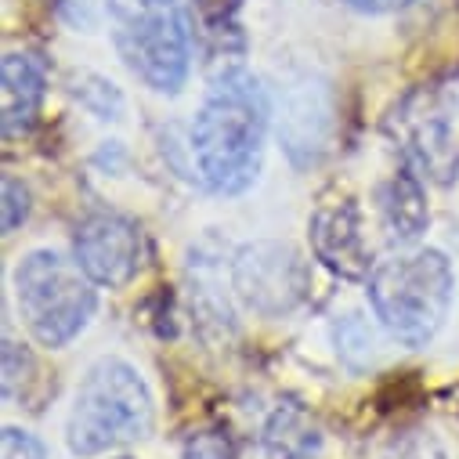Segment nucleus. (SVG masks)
I'll return each instance as SVG.
<instances>
[{
    "mask_svg": "<svg viewBox=\"0 0 459 459\" xmlns=\"http://www.w3.org/2000/svg\"><path fill=\"white\" fill-rule=\"evenodd\" d=\"M76 98L83 108H91L98 120H120V112H124V98L120 91L112 87L108 80L101 76H80L76 80Z\"/></svg>",
    "mask_w": 459,
    "mask_h": 459,
    "instance_id": "obj_14",
    "label": "nucleus"
},
{
    "mask_svg": "<svg viewBox=\"0 0 459 459\" xmlns=\"http://www.w3.org/2000/svg\"><path fill=\"white\" fill-rule=\"evenodd\" d=\"M380 213H384V224L387 232L398 239V243H412L427 232L430 224V213H427V199H423V188L420 181L402 170L394 174L384 188H380Z\"/></svg>",
    "mask_w": 459,
    "mask_h": 459,
    "instance_id": "obj_11",
    "label": "nucleus"
},
{
    "mask_svg": "<svg viewBox=\"0 0 459 459\" xmlns=\"http://www.w3.org/2000/svg\"><path fill=\"white\" fill-rule=\"evenodd\" d=\"M4 83V138H19L33 127L48 94V65L30 51H8L0 65Z\"/></svg>",
    "mask_w": 459,
    "mask_h": 459,
    "instance_id": "obj_10",
    "label": "nucleus"
},
{
    "mask_svg": "<svg viewBox=\"0 0 459 459\" xmlns=\"http://www.w3.org/2000/svg\"><path fill=\"white\" fill-rule=\"evenodd\" d=\"M120 459H127V455H120Z\"/></svg>",
    "mask_w": 459,
    "mask_h": 459,
    "instance_id": "obj_20",
    "label": "nucleus"
},
{
    "mask_svg": "<svg viewBox=\"0 0 459 459\" xmlns=\"http://www.w3.org/2000/svg\"><path fill=\"white\" fill-rule=\"evenodd\" d=\"M30 217V192L22 181L4 178V236H12L15 228H22V221Z\"/></svg>",
    "mask_w": 459,
    "mask_h": 459,
    "instance_id": "obj_17",
    "label": "nucleus"
},
{
    "mask_svg": "<svg viewBox=\"0 0 459 459\" xmlns=\"http://www.w3.org/2000/svg\"><path fill=\"white\" fill-rule=\"evenodd\" d=\"M152 430V394L142 373L124 359H101L80 380L69 409L65 441L73 455H101L142 441Z\"/></svg>",
    "mask_w": 459,
    "mask_h": 459,
    "instance_id": "obj_3",
    "label": "nucleus"
},
{
    "mask_svg": "<svg viewBox=\"0 0 459 459\" xmlns=\"http://www.w3.org/2000/svg\"><path fill=\"white\" fill-rule=\"evenodd\" d=\"M268 120V91L250 69L228 65L210 80L192 120V160L210 192L239 195L257 181Z\"/></svg>",
    "mask_w": 459,
    "mask_h": 459,
    "instance_id": "obj_1",
    "label": "nucleus"
},
{
    "mask_svg": "<svg viewBox=\"0 0 459 459\" xmlns=\"http://www.w3.org/2000/svg\"><path fill=\"white\" fill-rule=\"evenodd\" d=\"M73 254L94 286L120 290L142 268V232L120 213H91L76 228Z\"/></svg>",
    "mask_w": 459,
    "mask_h": 459,
    "instance_id": "obj_7",
    "label": "nucleus"
},
{
    "mask_svg": "<svg viewBox=\"0 0 459 459\" xmlns=\"http://www.w3.org/2000/svg\"><path fill=\"white\" fill-rule=\"evenodd\" d=\"M455 297V275L441 250H405L373 264L369 307L391 340L423 348L437 336Z\"/></svg>",
    "mask_w": 459,
    "mask_h": 459,
    "instance_id": "obj_2",
    "label": "nucleus"
},
{
    "mask_svg": "<svg viewBox=\"0 0 459 459\" xmlns=\"http://www.w3.org/2000/svg\"><path fill=\"white\" fill-rule=\"evenodd\" d=\"M307 264L286 243H250L232 261V286L239 300L268 318L290 315L307 297Z\"/></svg>",
    "mask_w": 459,
    "mask_h": 459,
    "instance_id": "obj_6",
    "label": "nucleus"
},
{
    "mask_svg": "<svg viewBox=\"0 0 459 459\" xmlns=\"http://www.w3.org/2000/svg\"><path fill=\"white\" fill-rule=\"evenodd\" d=\"M108 33L124 65L156 94H178L192 69L181 0H105Z\"/></svg>",
    "mask_w": 459,
    "mask_h": 459,
    "instance_id": "obj_4",
    "label": "nucleus"
},
{
    "mask_svg": "<svg viewBox=\"0 0 459 459\" xmlns=\"http://www.w3.org/2000/svg\"><path fill=\"white\" fill-rule=\"evenodd\" d=\"M185 459H224V445L217 441V437H195L192 445H188V452H185Z\"/></svg>",
    "mask_w": 459,
    "mask_h": 459,
    "instance_id": "obj_19",
    "label": "nucleus"
},
{
    "mask_svg": "<svg viewBox=\"0 0 459 459\" xmlns=\"http://www.w3.org/2000/svg\"><path fill=\"white\" fill-rule=\"evenodd\" d=\"M272 459H315L322 448V434L311 416L297 405H279L261 434Z\"/></svg>",
    "mask_w": 459,
    "mask_h": 459,
    "instance_id": "obj_12",
    "label": "nucleus"
},
{
    "mask_svg": "<svg viewBox=\"0 0 459 459\" xmlns=\"http://www.w3.org/2000/svg\"><path fill=\"white\" fill-rule=\"evenodd\" d=\"M394 138L402 142V152L412 167H420L434 181H452L455 174V142H452V120L448 108L434 94L409 98L391 120Z\"/></svg>",
    "mask_w": 459,
    "mask_h": 459,
    "instance_id": "obj_8",
    "label": "nucleus"
},
{
    "mask_svg": "<svg viewBox=\"0 0 459 459\" xmlns=\"http://www.w3.org/2000/svg\"><path fill=\"white\" fill-rule=\"evenodd\" d=\"M37 362L15 340H4V398H26V384L33 380Z\"/></svg>",
    "mask_w": 459,
    "mask_h": 459,
    "instance_id": "obj_15",
    "label": "nucleus"
},
{
    "mask_svg": "<svg viewBox=\"0 0 459 459\" xmlns=\"http://www.w3.org/2000/svg\"><path fill=\"white\" fill-rule=\"evenodd\" d=\"M311 247L340 279H369V247L355 203H325L311 217Z\"/></svg>",
    "mask_w": 459,
    "mask_h": 459,
    "instance_id": "obj_9",
    "label": "nucleus"
},
{
    "mask_svg": "<svg viewBox=\"0 0 459 459\" xmlns=\"http://www.w3.org/2000/svg\"><path fill=\"white\" fill-rule=\"evenodd\" d=\"M343 4L355 8V12H362V15H387V12L409 8L412 0H343Z\"/></svg>",
    "mask_w": 459,
    "mask_h": 459,
    "instance_id": "obj_18",
    "label": "nucleus"
},
{
    "mask_svg": "<svg viewBox=\"0 0 459 459\" xmlns=\"http://www.w3.org/2000/svg\"><path fill=\"white\" fill-rule=\"evenodd\" d=\"M333 343H336V355L351 369H362L377 355V333L366 322V315H359V311L333 322Z\"/></svg>",
    "mask_w": 459,
    "mask_h": 459,
    "instance_id": "obj_13",
    "label": "nucleus"
},
{
    "mask_svg": "<svg viewBox=\"0 0 459 459\" xmlns=\"http://www.w3.org/2000/svg\"><path fill=\"white\" fill-rule=\"evenodd\" d=\"M15 300L26 329L51 351L76 340L98 307L94 282L76 261H65L55 250H33L19 261Z\"/></svg>",
    "mask_w": 459,
    "mask_h": 459,
    "instance_id": "obj_5",
    "label": "nucleus"
},
{
    "mask_svg": "<svg viewBox=\"0 0 459 459\" xmlns=\"http://www.w3.org/2000/svg\"><path fill=\"white\" fill-rule=\"evenodd\" d=\"M0 459H48V448L30 430L4 427V434H0Z\"/></svg>",
    "mask_w": 459,
    "mask_h": 459,
    "instance_id": "obj_16",
    "label": "nucleus"
}]
</instances>
